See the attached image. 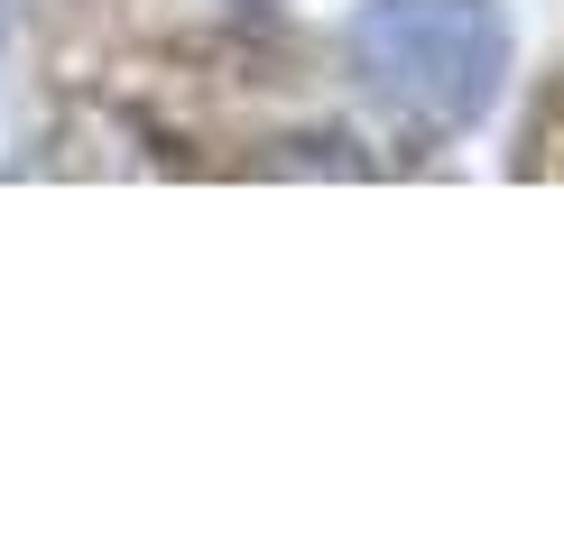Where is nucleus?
Returning a JSON list of instances; mask_svg holds the SVG:
<instances>
[{
	"mask_svg": "<svg viewBox=\"0 0 564 555\" xmlns=\"http://www.w3.org/2000/svg\"><path fill=\"white\" fill-rule=\"evenodd\" d=\"M509 10L500 0H361L343 19V65L398 130L463 139L490 121L509 84Z\"/></svg>",
	"mask_w": 564,
	"mask_h": 555,
	"instance_id": "nucleus-1",
	"label": "nucleus"
}]
</instances>
